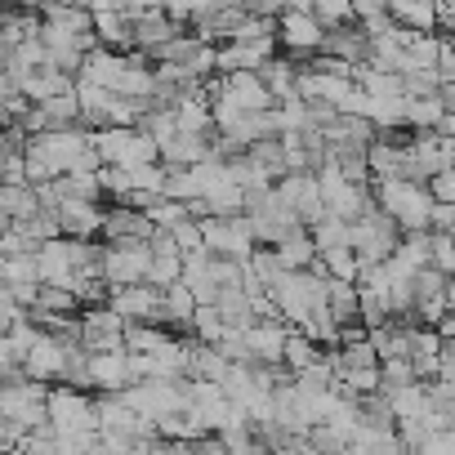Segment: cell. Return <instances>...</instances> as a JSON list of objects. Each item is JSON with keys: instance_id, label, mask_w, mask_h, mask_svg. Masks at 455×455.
I'll return each mask as SVG.
<instances>
[{"instance_id": "5", "label": "cell", "mask_w": 455, "mask_h": 455, "mask_svg": "<svg viewBox=\"0 0 455 455\" xmlns=\"http://www.w3.org/2000/svg\"><path fill=\"white\" fill-rule=\"evenodd\" d=\"M277 45H282V54H291L295 63L308 68L326 45V28L313 10H291V14L277 19Z\"/></svg>"}, {"instance_id": "19", "label": "cell", "mask_w": 455, "mask_h": 455, "mask_svg": "<svg viewBox=\"0 0 455 455\" xmlns=\"http://www.w3.org/2000/svg\"><path fill=\"white\" fill-rule=\"evenodd\" d=\"M41 210H45V201H41L36 183H5V188H0V214H5V223L36 219Z\"/></svg>"}, {"instance_id": "1", "label": "cell", "mask_w": 455, "mask_h": 455, "mask_svg": "<svg viewBox=\"0 0 455 455\" xmlns=\"http://www.w3.org/2000/svg\"><path fill=\"white\" fill-rule=\"evenodd\" d=\"M375 205L388 210L397 219L402 233H433V214H437V196L428 183L415 179H384L375 183Z\"/></svg>"}, {"instance_id": "18", "label": "cell", "mask_w": 455, "mask_h": 455, "mask_svg": "<svg viewBox=\"0 0 455 455\" xmlns=\"http://www.w3.org/2000/svg\"><path fill=\"white\" fill-rule=\"evenodd\" d=\"M286 339H291V326H286V322H255V326L246 331L251 362H255V366H282V362H286Z\"/></svg>"}, {"instance_id": "14", "label": "cell", "mask_w": 455, "mask_h": 455, "mask_svg": "<svg viewBox=\"0 0 455 455\" xmlns=\"http://www.w3.org/2000/svg\"><path fill=\"white\" fill-rule=\"evenodd\" d=\"M161 228L148 219V210H134V205H108V219H103V237L108 246L116 242H152Z\"/></svg>"}, {"instance_id": "35", "label": "cell", "mask_w": 455, "mask_h": 455, "mask_svg": "<svg viewBox=\"0 0 455 455\" xmlns=\"http://www.w3.org/2000/svg\"><path fill=\"white\" fill-rule=\"evenodd\" d=\"M437 99H442V108H446V112H455V76H446V81H442Z\"/></svg>"}, {"instance_id": "13", "label": "cell", "mask_w": 455, "mask_h": 455, "mask_svg": "<svg viewBox=\"0 0 455 455\" xmlns=\"http://www.w3.org/2000/svg\"><path fill=\"white\" fill-rule=\"evenodd\" d=\"M63 223V237H81V242H99L103 237V219L108 205L103 201H81V196H63V205L54 210Z\"/></svg>"}, {"instance_id": "24", "label": "cell", "mask_w": 455, "mask_h": 455, "mask_svg": "<svg viewBox=\"0 0 455 455\" xmlns=\"http://www.w3.org/2000/svg\"><path fill=\"white\" fill-rule=\"evenodd\" d=\"M326 304H331V313H335V322L339 326H357L362 322V286L357 282H326Z\"/></svg>"}, {"instance_id": "9", "label": "cell", "mask_w": 455, "mask_h": 455, "mask_svg": "<svg viewBox=\"0 0 455 455\" xmlns=\"http://www.w3.org/2000/svg\"><path fill=\"white\" fill-rule=\"evenodd\" d=\"M125 331H130V322L112 304L81 313V348L85 353H116V348H125Z\"/></svg>"}, {"instance_id": "27", "label": "cell", "mask_w": 455, "mask_h": 455, "mask_svg": "<svg viewBox=\"0 0 455 455\" xmlns=\"http://www.w3.org/2000/svg\"><path fill=\"white\" fill-rule=\"evenodd\" d=\"M442 116H446V108H442V99L433 94V99H406V130H415V134H437V125H442Z\"/></svg>"}, {"instance_id": "36", "label": "cell", "mask_w": 455, "mask_h": 455, "mask_svg": "<svg viewBox=\"0 0 455 455\" xmlns=\"http://www.w3.org/2000/svg\"><path fill=\"white\" fill-rule=\"evenodd\" d=\"M437 331H442V339H446V344H455V308L442 317V326H437Z\"/></svg>"}, {"instance_id": "28", "label": "cell", "mask_w": 455, "mask_h": 455, "mask_svg": "<svg viewBox=\"0 0 455 455\" xmlns=\"http://www.w3.org/2000/svg\"><path fill=\"white\" fill-rule=\"evenodd\" d=\"M308 233H313V242H317L322 255H326V251H339V246H348V219L322 214L317 223H308Z\"/></svg>"}, {"instance_id": "22", "label": "cell", "mask_w": 455, "mask_h": 455, "mask_svg": "<svg viewBox=\"0 0 455 455\" xmlns=\"http://www.w3.org/2000/svg\"><path fill=\"white\" fill-rule=\"evenodd\" d=\"M388 14L406 32H437V0H388Z\"/></svg>"}, {"instance_id": "33", "label": "cell", "mask_w": 455, "mask_h": 455, "mask_svg": "<svg viewBox=\"0 0 455 455\" xmlns=\"http://www.w3.org/2000/svg\"><path fill=\"white\" fill-rule=\"evenodd\" d=\"M433 233H451V237H455V205L437 201V214H433Z\"/></svg>"}, {"instance_id": "6", "label": "cell", "mask_w": 455, "mask_h": 455, "mask_svg": "<svg viewBox=\"0 0 455 455\" xmlns=\"http://www.w3.org/2000/svg\"><path fill=\"white\" fill-rule=\"evenodd\" d=\"M152 259H156L152 242H116V246L103 242V282L112 291L116 286H139V282H148Z\"/></svg>"}, {"instance_id": "3", "label": "cell", "mask_w": 455, "mask_h": 455, "mask_svg": "<svg viewBox=\"0 0 455 455\" xmlns=\"http://www.w3.org/2000/svg\"><path fill=\"white\" fill-rule=\"evenodd\" d=\"M402 228H397V219L388 214V210H379V205H366L353 223H348V246L366 259V264H379V259H393L397 255V246H402Z\"/></svg>"}, {"instance_id": "31", "label": "cell", "mask_w": 455, "mask_h": 455, "mask_svg": "<svg viewBox=\"0 0 455 455\" xmlns=\"http://www.w3.org/2000/svg\"><path fill=\"white\" fill-rule=\"evenodd\" d=\"M433 268L455 277V237L451 233H433Z\"/></svg>"}, {"instance_id": "2", "label": "cell", "mask_w": 455, "mask_h": 455, "mask_svg": "<svg viewBox=\"0 0 455 455\" xmlns=\"http://www.w3.org/2000/svg\"><path fill=\"white\" fill-rule=\"evenodd\" d=\"M94 143H99L103 165L139 170V165H156L161 161V143L152 139L148 125H103V130H94Z\"/></svg>"}, {"instance_id": "29", "label": "cell", "mask_w": 455, "mask_h": 455, "mask_svg": "<svg viewBox=\"0 0 455 455\" xmlns=\"http://www.w3.org/2000/svg\"><path fill=\"white\" fill-rule=\"evenodd\" d=\"M313 14L322 19V28H326V32L357 23V5H353V0H313Z\"/></svg>"}, {"instance_id": "12", "label": "cell", "mask_w": 455, "mask_h": 455, "mask_svg": "<svg viewBox=\"0 0 455 455\" xmlns=\"http://www.w3.org/2000/svg\"><path fill=\"white\" fill-rule=\"evenodd\" d=\"M277 196H282L304 223H317V219L326 214V196H322L317 170H295V174L277 179Z\"/></svg>"}, {"instance_id": "37", "label": "cell", "mask_w": 455, "mask_h": 455, "mask_svg": "<svg viewBox=\"0 0 455 455\" xmlns=\"http://www.w3.org/2000/svg\"><path fill=\"white\" fill-rule=\"evenodd\" d=\"M10 10H45V0H5Z\"/></svg>"}, {"instance_id": "10", "label": "cell", "mask_w": 455, "mask_h": 455, "mask_svg": "<svg viewBox=\"0 0 455 455\" xmlns=\"http://www.w3.org/2000/svg\"><path fill=\"white\" fill-rule=\"evenodd\" d=\"M282 54L277 36H246V41H223L219 45V76L228 72H264Z\"/></svg>"}, {"instance_id": "11", "label": "cell", "mask_w": 455, "mask_h": 455, "mask_svg": "<svg viewBox=\"0 0 455 455\" xmlns=\"http://www.w3.org/2000/svg\"><path fill=\"white\" fill-rule=\"evenodd\" d=\"M130 32H134V54H156L161 45H170L174 36H183L188 28L165 10V5H152V10H139L134 19H130Z\"/></svg>"}, {"instance_id": "21", "label": "cell", "mask_w": 455, "mask_h": 455, "mask_svg": "<svg viewBox=\"0 0 455 455\" xmlns=\"http://www.w3.org/2000/svg\"><path fill=\"white\" fill-rule=\"evenodd\" d=\"M277 251V264L282 268H291V273H308L317 259H322V251H317V242H313V233L308 228H299V233H291L282 246H273Z\"/></svg>"}, {"instance_id": "38", "label": "cell", "mask_w": 455, "mask_h": 455, "mask_svg": "<svg viewBox=\"0 0 455 455\" xmlns=\"http://www.w3.org/2000/svg\"><path fill=\"white\" fill-rule=\"evenodd\" d=\"M63 5H81V0H45V10H63Z\"/></svg>"}, {"instance_id": "25", "label": "cell", "mask_w": 455, "mask_h": 455, "mask_svg": "<svg viewBox=\"0 0 455 455\" xmlns=\"http://www.w3.org/2000/svg\"><path fill=\"white\" fill-rule=\"evenodd\" d=\"M313 268H322V273H326V277H335V282H362L366 259H362L353 246H339V251H326Z\"/></svg>"}, {"instance_id": "30", "label": "cell", "mask_w": 455, "mask_h": 455, "mask_svg": "<svg viewBox=\"0 0 455 455\" xmlns=\"http://www.w3.org/2000/svg\"><path fill=\"white\" fill-rule=\"evenodd\" d=\"M183 255H156L152 259V273H148V282L156 286V291H170V286H179L183 282Z\"/></svg>"}, {"instance_id": "16", "label": "cell", "mask_w": 455, "mask_h": 455, "mask_svg": "<svg viewBox=\"0 0 455 455\" xmlns=\"http://www.w3.org/2000/svg\"><path fill=\"white\" fill-rule=\"evenodd\" d=\"M161 295L165 291H156L152 282H139V286H116L108 304L134 326V322H161Z\"/></svg>"}, {"instance_id": "20", "label": "cell", "mask_w": 455, "mask_h": 455, "mask_svg": "<svg viewBox=\"0 0 455 455\" xmlns=\"http://www.w3.org/2000/svg\"><path fill=\"white\" fill-rule=\"evenodd\" d=\"M196 308H201V299L192 295L188 282H179V286H170V291L161 295V326H170V331H192Z\"/></svg>"}, {"instance_id": "26", "label": "cell", "mask_w": 455, "mask_h": 455, "mask_svg": "<svg viewBox=\"0 0 455 455\" xmlns=\"http://www.w3.org/2000/svg\"><path fill=\"white\" fill-rule=\"evenodd\" d=\"M5 286H45L41 282V251H23V255H5L0 259Z\"/></svg>"}, {"instance_id": "34", "label": "cell", "mask_w": 455, "mask_h": 455, "mask_svg": "<svg viewBox=\"0 0 455 455\" xmlns=\"http://www.w3.org/2000/svg\"><path fill=\"white\" fill-rule=\"evenodd\" d=\"M357 5V19L366 23V19H379V14H388V0H353Z\"/></svg>"}, {"instance_id": "23", "label": "cell", "mask_w": 455, "mask_h": 455, "mask_svg": "<svg viewBox=\"0 0 455 455\" xmlns=\"http://www.w3.org/2000/svg\"><path fill=\"white\" fill-rule=\"evenodd\" d=\"M299 72H304V63H295L291 54H277L259 76H264V85L273 90V99L286 103V99H299Z\"/></svg>"}, {"instance_id": "4", "label": "cell", "mask_w": 455, "mask_h": 455, "mask_svg": "<svg viewBox=\"0 0 455 455\" xmlns=\"http://www.w3.org/2000/svg\"><path fill=\"white\" fill-rule=\"evenodd\" d=\"M201 233H205V251L219 255V259H251L259 251V237H255V223L251 214H233V219H201Z\"/></svg>"}, {"instance_id": "39", "label": "cell", "mask_w": 455, "mask_h": 455, "mask_svg": "<svg viewBox=\"0 0 455 455\" xmlns=\"http://www.w3.org/2000/svg\"><path fill=\"white\" fill-rule=\"evenodd\" d=\"M446 299H451V308H455V277H451V286H446Z\"/></svg>"}, {"instance_id": "32", "label": "cell", "mask_w": 455, "mask_h": 455, "mask_svg": "<svg viewBox=\"0 0 455 455\" xmlns=\"http://www.w3.org/2000/svg\"><path fill=\"white\" fill-rule=\"evenodd\" d=\"M428 188H433V196H437V201L455 205V170H442V174H437V179H433Z\"/></svg>"}, {"instance_id": "8", "label": "cell", "mask_w": 455, "mask_h": 455, "mask_svg": "<svg viewBox=\"0 0 455 455\" xmlns=\"http://www.w3.org/2000/svg\"><path fill=\"white\" fill-rule=\"evenodd\" d=\"M50 424L59 433H99V402H90L85 388L54 384L50 388Z\"/></svg>"}, {"instance_id": "17", "label": "cell", "mask_w": 455, "mask_h": 455, "mask_svg": "<svg viewBox=\"0 0 455 455\" xmlns=\"http://www.w3.org/2000/svg\"><path fill=\"white\" fill-rule=\"evenodd\" d=\"M85 371H90V388H99V393H125L134 384V375H130V348L90 353Z\"/></svg>"}, {"instance_id": "15", "label": "cell", "mask_w": 455, "mask_h": 455, "mask_svg": "<svg viewBox=\"0 0 455 455\" xmlns=\"http://www.w3.org/2000/svg\"><path fill=\"white\" fill-rule=\"evenodd\" d=\"M442 170H451L446 148H442V134H411V143H406V179L433 183Z\"/></svg>"}, {"instance_id": "7", "label": "cell", "mask_w": 455, "mask_h": 455, "mask_svg": "<svg viewBox=\"0 0 455 455\" xmlns=\"http://www.w3.org/2000/svg\"><path fill=\"white\" fill-rule=\"evenodd\" d=\"M0 415L14 419V424H23V428L50 424V384H41V379L5 384V393H0Z\"/></svg>"}]
</instances>
